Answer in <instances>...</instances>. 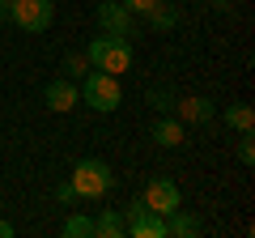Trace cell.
<instances>
[{"label":"cell","instance_id":"cell-1","mask_svg":"<svg viewBox=\"0 0 255 238\" xmlns=\"http://www.w3.org/2000/svg\"><path fill=\"white\" fill-rule=\"evenodd\" d=\"M85 60H90L94 68H102V73L119 77V73L132 68V43H128V38H115V34H98L85 47Z\"/></svg>","mask_w":255,"mask_h":238},{"label":"cell","instance_id":"cell-2","mask_svg":"<svg viewBox=\"0 0 255 238\" xmlns=\"http://www.w3.org/2000/svg\"><path fill=\"white\" fill-rule=\"evenodd\" d=\"M68 183L77 187V200H102V196L115 187V174H111V166L102 162V157H81V162L73 166V179Z\"/></svg>","mask_w":255,"mask_h":238},{"label":"cell","instance_id":"cell-3","mask_svg":"<svg viewBox=\"0 0 255 238\" xmlns=\"http://www.w3.org/2000/svg\"><path fill=\"white\" fill-rule=\"evenodd\" d=\"M81 90V102L94 111H102V115H111V111H119V102H124V90H119V77L102 73V68H90L85 73V81L77 85Z\"/></svg>","mask_w":255,"mask_h":238},{"label":"cell","instance_id":"cell-4","mask_svg":"<svg viewBox=\"0 0 255 238\" xmlns=\"http://www.w3.org/2000/svg\"><path fill=\"white\" fill-rule=\"evenodd\" d=\"M51 17H55V4L51 0H9V21L30 34H43L51 30Z\"/></svg>","mask_w":255,"mask_h":238},{"label":"cell","instance_id":"cell-5","mask_svg":"<svg viewBox=\"0 0 255 238\" xmlns=\"http://www.w3.org/2000/svg\"><path fill=\"white\" fill-rule=\"evenodd\" d=\"M124 226H128V234H132V238H166V217H162V213H153L145 200H132V204H128Z\"/></svg>","mask_w":255,"mask_h":238},{"label":"cell","instance_id":"cell-6","mask_svg":"<svg viewBox=\"0 0 255 238\" xmlns=\"http://www.w3.org/2000/svg\"><path fill=\"white\" fill-rule=\"evenodd\" d=\"M98 26H102V34H115V38L136 34V21H132V13L119 0H98Z\"/></svg>","mask_w":255,"mask_h":238},{"label":"cell","instance_id":"cell-7","mask_svg":"<svg viewBox=\"0 0 255 238\" xmlns=\"http://www.w3.org/2000/svg\"><path fill=\"white\" fill-rule=\"evenodd\" d=\"M140 200H145L153 213H162V217H166V213H174L183 204V196H179V187H174L170 179H149L145 192H140Z\"/></svg>","mask_w":255,"mask_h":238},{"label":"cell","instance_id":"cell-8","mask_svg":"<svg viewBox=\"0 0 255 238\" xmlns=\"http://www.w3.org/2000/svg\"><path fill=\"white\" fill-rule=\"evenodd\" d=\"M43 98H47V107L51 111H73L77 102H81V90H77V81H68V77H55V81H47V90H43Z\"/></svg>","mask_w":255,"mask_h":238},{"label":"cell","instance_id":"cell-9","mask_svg":"<svg viewBox=\"0 0 255 238\" xmlns=\"http://www.w3.org/2000/svg\"><path fill=\"white\" fill-rule=\"evenodd\" d=\"M166 234L170 238H196L200 234V217H191V213H183V209L166 213Z\"/></svg>","mask_w":255,"mask_h":238},{"label":"cell","instance_id":"cell-10","mask_svg":"<svg viewBox=\"0 0 255 238\" xmlns=\"http://www.w3.org/2000/svg\"><path fill=\"white\" fill-rule=\"evenodd\" d=\"M153 140H157V145H162V149H179L183 145V123H179V119H157V123H153Z\"/></svg>","mask_w":255,"mask_h":238},{"label":"cell","instance_id":"cell-11","mask_svg":"<svg viewBox=\"0 0 255 238\" xmlns=\"http://www.w3.org/2000/svg\"><path fill=\"white\" fill-rule=\"evenodd\" d=\"M179 115H183V123H209L213 119V102L209 98H183Z\"/></svg>","mask_w":255,"mask_h":238},{"label":"cell","instance_id":"cell-12","mask_svg":"<svg viewBox=\"0 0 255 238\" xmlns=\"http://www.w3.org/2000/svg\"><path fill=\"white\" fill-rule=\"evenodd\" d=\"M124 234H128L124 213H115V209H107L98 221H94V238H124Z\"/></svg>","mask_w":255,"mask_h":238},{"label":"cell","instance_id":"cell-13","mask_svg":"<svg viewBox=\"0 0 255 238\" xmlns=\"http://www.w3.org/2000/svg\"><path fill=\"white\" fill-rule=\"evenodd\" d=\"M226 123L238 132H251L255 128V111L247 107V102H234V107H226Z\"/></svg>","mask_w":255,"mask_h":238},{"label":"cell","instance_id":"cell-14","mask_svg":"<svg viewBox=\"0 0 255 238\" xmlns=\"http://www.w3.org/2000/svg\"><path fill=\"white\" fill-rule=\"evenodd\" d=\"M64 238H94V217H68L64 221Z\"/></svg>","mask_w":255,"mask_h":238},{"label":"cell","instance_id":"cell-15","mask_svg":"<svg viewBox=\"0 0 255 238\" xmlns=\"http://www.w3.org/2000/svg\"><path fill=\"white\" fill-rule=\"evenodd\" d=\"M145 17H149V21H153V26H157V30H170V26H174V21H179V13H174V9H170V4H162V0H157V4H153V9H149V13H145Z\"/></svg>","mask_w":255,"mask_h":238},{"label":"cell","instance_id":"cell-16","mask_svg":"<svg viewBox=\"0 0 255 238\" xmlns=\"http://www.w3.org/2000/svg\"><path fill=\"white\" fill-rule=\"evenodd\" d=\"M90 60H85V55H68V60H64V77H68V81H77V77H85L90 73Z\"/></svg>","mask_w":255,"mask_h":238},{"label":"cell","instance_id":"cell-17","mask_svg":"<svg viewBox=\"0 0 255 238\" xmlns=\"http://www.w3.org/2000/svg\"><path fill=\"white\" fill-rule=\"evenodd\" d=\"M238 162L251 166L255 162V145H251V132H243V145H238Z\"/></svg>","mask_w":255,"mask_h":238},{"label":"cell","instance_id":"cell-18","mask_svg":"<svg viewBox=\"0 0 255 238\" xmlns=\"http://www.w3.org/2000/svg\"><path fill=\"white\" fill-rule=\"evenodd\" d=\"M119 4H124V9H128V13H140V17H145V13H149V9H153L157 0H119Z\"/></svg>","mask_w":255,"mask_h":238},{"label":"cell","instance_id":"cell-19","mask_svg":"<svg viewBox=\"0 0 255 238\" xmlns=\"http://www.w3.org/2000/svg\"><path fill=\"white\" fill-rule=\"evenodd\" d=\"M55 200H60V204H73L77 200V187L73 183H60V187H55Z\"/></svg>","mask_w":255,"mask_h":238},{"label":"cell","instance_id":"cell-20","mask_svg":"<svg viewBox=\"0 0 255 238\" xmlns=\"http://www.w3.org/2000/svg\"><path fill=\"white\" fill-rule=\"evenodd\" d=\"M13 234H17V230H13L9 221H0V238H13Z\"/></svg>","mask_w":255,"mask_h":238},{"label":"cell","instance_id":"cell-21","mask_svg":"<svg viewBox=\"0 0 255 238\" xmlns=\"http://www.w3.org/2000/svg\"><path fill=\"white\" fill-rule=\"evenodd\" d=\"M0 21H9V0H0Z\"/></svg>","mask_w":255,"mask_h":238},{"label":"cell","instance_id":"cell-22","mask_svg":"<svg viewBox=\"0 0 255 238\" xmlns=\"http://www.w3.org/2000/svg\"><path fill=\"white\" fill-rule=\"evenodd\" d=\"M209 4L213 9H230V0H209Z\"/></svg>","mask_w":255,"mask_h":238}]
</instances>
